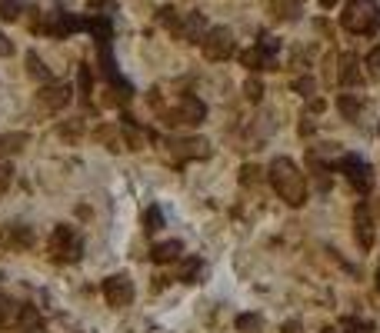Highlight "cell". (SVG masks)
Listing matches in <instances>:
<instances>
[{"label": "cell", "instance_id": "6da1fadb", "mask_svg": "<svg viewBox=\"0 0 380 333\" xmlns=\"http://www.w3.org/2000/svg\"><path fill=\"white\" fill-rule=\"evenodd\" d=\"M267 180L274 187V194L287 207H304L307 200V177L301 173V166L294 164L290 157H277L274 164L267 166Z\"/></svg>", "mask_w": 380, "mask_h": 333}, {"label": "cell", "instance_id": "7a4b0ae2", "mask_svg": "<svg viewBox=\"0 0 380 333\" xmlns=\"http://www.w3.org/2000/svg\"><path fill=\"white\" fill-rule=\"evenodd\" d=\"M380 20V7L374 0H347L344 14H340V24L347 27L350 33H370Z\"/></svg>", "mask_w": 380, "mask_h": 333}, {"label": "cell", "instance_id": "3957f363", "mask_svg": "<svg viewBox=\"0 0 380 333\" xmlns=\"http://www.w3.org/2000/svg\"><path fill=\"white\" fill-rule=\"evenodd\" d=\"M47 250H50V260H57V263H74L84 254V240H80V233L74 227L61 224V227H54V233H50Z\"/></svg>", "mask_w": 380, "mask_h": 333}, {"label": "cell", "instance_id": "277c9868", "mask_svg": "<svg viewBox=\"0 0 380 333\" xmlns=\"http://www.w3.org/2000/svg\"><path fill=\"white\" fill-rule=\"evenodd\" d=\"M337 173H344V180L354 187V194H370L374 190V166L367 164L364 157H357V153H347V157H340V164H337Z\"/></svg>", "mask_w": 380, "mask_h": 333}, {"label": "cell", "instance_id": "5b68a950", "mask_svg": "<svg viewBox=\"0 0 380 333\" xmlns=\"http://www.w3.org/2000/svg\"><path fill=\"white\" fill-rule=\"evenodd\" d=\"M160 117L170 123V127H197V123H204V117H207V104L200 100V97H194V93H183V97H177V107L174 110H160Z\"/></svg>", "mask_w": 380, "mask_h": 333}, {"label": "cell", "instance_id": "8992f818", "mask_svg": "<svg viewBox=\"0 0 380 333\" xmlns=\"http://www.w3.org/2000/svg\"><path fill=\"white\" fill-rule=\"evenodd\" d=\"M167 150L174 164H190V160H207L211 144L204 137H177V140H167Z\"/></svg>", "mask_w": 380, "mask_h": 333}, {"label": "cell", "instance_id": "52a82bcc", "mask_svg": "<svg viewBox=\"0 0 380 333\" xmlns=\"http://www.w3.org/2000/svg\"><path fill=\"white\" fill-rule=\"evenodd\" d=\"M200 47H204V57L207 61H227L230 54L237 50L230 27H211V31L200 37Z\"/></svg>", "mask_w": 380, "mask_h": 333}, {"label": "cell", "instance_id": "ba28073f", "mask_svg": "<svg viewBox=\"0 0 380 333\" xmlns=\"http://www.w3.org/2000/svg\"><path fill=\"white\" fill-rule=\"evenodd\" d=\"M104 300L114 307V310H123L134 303V280L127 273H114L104 280Z\"/></svg>", "mask_w": 380, "mask_h": 333}, {"label": "cell", "instance_id": "9c48e42d", "mask_svg": "<svg viewBox=\"0 0 380 333\" xmlns=\"http://www.w3.org/2000/svg\"><path fill=\"white\" fill-rule=\"evenodd\" d=\"M70 84H44L40 93H37V107L44 110V114H57L63 107L70 104Z\"/></svg>", "mask_w": 380, "mask_h": 333}, {"label": "cell", "instance_id": "30bf717a", "mask_svg": "<svg viewBox=\"0 0 380 333\" xmlns=\"http://www.w3.org/2000/svg\"><path fill=\"white\" fill-rule=\"evenodd\" d=\"M354 240L360 250H370L374 247V213L367 203H357L354 207Z\"/></svg>", "mask_w": 380, "mask_h": 333}, {"label": "cell", "instance_id": "8fae6325", "mask_svg": "<svg viewBox=\"0 0 380 333\" xmlns=\"http://www.w3.org/2000/svg\"><path fill=\"white\" fill-rule=\"evenodd\" d=\"M0 243L10 247V250H31L33 247V230L24 224H7L0 230Z\"/></svg>", "mask_w": 380, "mask_h": 333}, {"label": "cell", "instance_id": "7c38bea8", "mask_svg": "<svg viewBox=\"0 0 380 333\" xmlns=\"http://www.w3.org/2000/svg\"><path fill=\"white\" fill-rule=\"evenodd\" d=\"M350 61H354V57H344V54H330V57L324 61V84H327V87H337V84H344Z\"/></svg>", "mask_w": 380, "mask_h": 333}, {"label": "cell", "instance_id": "4fadbf2b", "mask_svg": "<svg viewBox=\"0 0 380 333\" xmlns=\"http://www.w3.org/2000/svg\"><path fill=\"white\" fill-rule=\"evenodd\" d=\"M183 257V243L181 240H164V243H153L151 260L153 263H177Z\"/></svg>", "mask_w": 380, "mask_h": 333}, {"label": "cell", "instance_id": "5bb4252c", "mask_svg": "<svg viewBox=\"0 0 380 333\" xmlns=\"http://www.w3.org/2000/svg\"><path fill=\"white\" fill-rule=\"evenodd\" d=\"M177 37H187V40H200V37H204V14H197V10L183 14V17H181V31H177Z\"/></svg>", "mask_w": 380, "mask_h": 333}, {"label": "cell", "instance_id": "9a60e30c", "mask_svg": "<svg viewBox=\"0 0 380 333\" xmlns=\"http://www.w3.org/2000/svg\"><path fill=\"white\" fill-rule=\"evenodd\" d=\"M337 110H340L347 121H357V117H360V110H364V100H360V97H354V93H337Z\"/></svg>", "mask_w": 380, "mask_h": 333}, {"label": "cell", "instance_id": "2e32d148", "mask_svg": "<svg viewBox=\"0 0 380 333\" xmlns=\"http://www.w3.org/2000/svg\"><path fill=\"white\" fill-rule=\"evenodd\" d=\"M271 10H274L277 20H297V14H301V0H274Z\"/></svg>", "mask_w": 380, "mask_h": 333}, {"label": "cell", "instance_id": "e0dca14e", "mask_svg": "<svg viewBox=\"0 0 380 333\" xmlns=\"http://www.w3.org/2000/svg\"><path fill=\"white\" fill-rule=\"evenodd\" d=\"M27 147V134H0V157L3 153H20Z\"/></svg>", "mask_w": 380, "mask_h": 333}, {"label": "cell", "instance_id": "ac0fdd59", "mask_svg": "<svg viewBox=\"0 0 380 333\" xmlns=\"http://www.w3.org/2000/svg\"><path fill=\"white\" fill-rule=\"evenodd\" d=\"M241 61H243V67H247V70H271V63L264 61V54H260L257 47H254V50H243Z\"/></svg>", "mask_w": 380, "mask_h": 333}, {"label": "cell", "instance_id": "d6986e66", "mask_svg": "<svg viewBox=\"0 0 380 333\" xmlns=\"http://www.w3.org/2000/svg\"><path fill=\"white\" fill-rule=\"evenodd\" d=\"M264 330V317L257 313H241L237 317V333H260Z\"/></svg>", "mask_w": 380, "mask_h": 333}, {"label": "cell", "instance_id": "ffe728a7", "mask_svg": "<svg viewBox=\"0 0 380 333\" xmlns=\"http://www.w3.org/2000/svg\"><path fill=\"white\" fill-rule=\"evenodd\" d=\"M27 74L33 77V80H50V70H47L44 63H40V57H37V54H27Z\"/></svg>", "mask_w": 380, "mask_h": 333}, {"label": "cell", "instance_id": "44dd1931", "mask_svg": "<svg viewBox=\"0 0 380 333\" xmlns=\"http://www.w3.org/2000/svg\"><path fill=\"white\" fill-rule=\"evenodd\" d=\"M197 270H200V257H187L181 267H177V280H187V284H190V280L197 277Z\"/></svg>", "mask_w": 380, "mask_h": 333}, {"label": "cell", "instance_id": "7402d4cb", "mask_svg": "<svg viewBox=\"0 0 380 333\" xmlns=\"http://www.w3.org/2000/svg\"><path fill=\"white\" fill-rule=\"evenodd\" d=\"M160 227H164V213H160V207H151V210L144 213V230H147V233H157Z\"/></svg>", "mask_w": 380, "mask_h": 333}, {"label": "cell", "instance_id": "603a6c76", "mask_svg": "<svg viewBox=\"0 0 380 333\" xmlns=\"http://www.w3.org/2000/svg\"><path fill=\"white\" fill-rule=\"evenodd\" d=\"M260 180H264V170L254 166V164H243V170H241V183H243V187H257Z\"/></svg>", "mask_w": 380, "mask_h": 333}, {"label": "cell", "instance_id": "cb8c5ba5", "mask_svg": "<svg viewBox=\"0 0 380 333\" xmlns=\"http://www.w3.org/2000/svg\"><path fill=\"white\" fill-rule=\"evenodd\" d=\"M20 17V3L17 0H0V20H17Z\"/></svg>", "mask_w": 380, "mask_h": 333}, {"label": "cell", "instance_id": "d4e9b609", "mask_svg": "<svg viewBox=\"0 0 380 333\" xmlns=\"http://www.w3.org/2000/svg\"><path fill=\"white\" fill-rule=\"evenodd\" d=\"M17 313H20V307H14V303H10L7 297H3V293H0V327H3V323H7L10 317H17Z\"/></svg>", "mask_w": 380, "mask_h": 333}, {"label": "cell", "instance_id": "484cf974", "mask_svg": "<svg viewBox=\"0 0 380 333\" xmlns=\"http://www.w3.org/2000/svg\"><path fill=\"white\" fill-rule=\"evenodd\" d=\"M347 333H374V323H364V320H344Z\"/></svg>", "mask_w": 380, "mask_h": 333}, {"label": "cell", "instance_id": "4316f807", "mask_svg": "<svg viewBox=\"0 0 380 333\" xmlns=\"http://www.w3.org/2000/svg\"><path fill=\"white\" fill-rule=\"evenodd\" d=\"M290 87H294L297 93H304V97H310V93H314V80H310V77H297Z\"/></svg>", "mask_w": 380, "mask_h": 333}, {"label": "cell", "instance_id": "83f0119b", "mask_svg": "<svg viewBox=\"0 0 380 333\" xmlns=\"http://www.w3.org/2000/svg\"><path fill=\"white\" fill-rule=\"evenodd\" d=\"M243 91H247V97H250V100H260V97H264V84H260V80H254V77H250V80L243 84Z\"/></svg>", "mask_w": 380, "mask_h": 333}, {"label": "cell", "instance_id": "f1b7e54d", "mask_svg": "<svg viewBox=\"0 0 380 333\" xmlns=\"http://www.w3.org/2000/svg\"><path fill=\"white\" fill-rule=\"evenodd\" d=\"M367 67H370V70H374V74L380 77V44L374 47L370 54H367Z\"/></svg>", "mask_w": 380, "mask_h": 333}, {"label": "cell", "instance_id": "f546056e", "mask_svg": "<svg viewBox=\"0 0 380 333\" xmlns=\"http://www.w3.org/2000/svg\"><path fill=\"white\" fill-rule=\"evenodd\" d=\"M7 187H10V166L0 164V197L7 194Z\"/></svg>", "mask_w": 380, "mask_h": 333}, {"label": "cell", "instance_id": "4dcf8cb0", "mask_svg": "<svg viewBox=\"0 0 380 333\" xmlns=\"http://www.w3.org/2000/svg\"><path fill=\"white\" fill-rule=\"evenodd\" d=\"M80 91H84V97L91 93V67H80Z\"/></svg>", "mask_w": 380, "mask_h": 333}, {"label": "cell", "instance_id": "1f68e13d", "mask_svg": "<svg viewBox=\"0 0 380 333\" xmlns=\"http://www.w3.org/2000/svg\"><path fill=\"white\" fill-rule=\"evenodd\" d=\"M61 137H80V121H74V123H61Z\"/></svg>", "mask_w": 380, "mask_h": 333}, {"label": "cell", "instance_id": "d6a6232c", "mask_svg": "<svg viewBox=\"0 0 380 333\" xmlns=\"http://www.w3.org/2000/svg\"><path fill=\"white\" fill-rule=\"evenodd\" d=\"M280 333H304V327H301V320H287V323L280 327Z\"/></svg>", "mask_w": 380, "mask_h": 333}, {"label": "cell", "instance_id": "836d02e7", "mask_svg": "<svg viewBox=\"0 0 380 333\" xmlns=\"http://www.w3.org/2000/svg\"><path fill=\"white\" fill-rule=\"evenodd\" d=\"M10 54H14V44H10V40L0 33V57H10Z\"/></svg>", "mask_w": 380, "mask_h": 333}, {"label": "cell", "instance_id": "e575fe53", "mask_svg": "<svg viewBox=\"0 0 380 333\" xmlns=\"http://www.w3.org/2000/svg\"><path fill=\"white\" fill-rule=\"evenodd\" d=\"M337 0H320V7H334Z\"/></svg>", "mask_w": 380, "mask_h": 333}, {"label": "cell", "instance_id": "d590c367", "mask_svg": "<svg viewBox=\"0 0 380 333\" xmlns=\"http://www.w3.org/2000/svg\"><path fill=\"white\" fill-rule=\"evenodd\" d=\"M377 290H380V267H377Z\"/></svg>", "mask_w": 380, "mask_h": 333}]
</instances>
